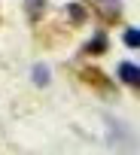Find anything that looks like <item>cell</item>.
I'll use <instances>...</instances> for the list:
<instances>
[{"label": "cell", "mask_w": 140, "mask_h": 155, "mask_svg": "<svg viewBox=\"0 0 140 155\" xmlns=\"http://www.w3.org/2000/svg\"><path fill=\"white\" fill-rule=\"evenodd\" d=\"M125 43L131 46V49H137V31L131 28V31H125Z\"/></svg>", "instance_id": "cell-4"}, {"label": "cell", "mask_w": 140, "mask_h": 155, "mask_svg": "<svg viewBox=\"0 0 140 155\" xmlns=\"http://www.w3.org/2000/svg\"><path fill=\"white\" fill-rule=\"evenodd\" d=\"M34 79H37V85H46V82H49V73H46V67H34Z\"/></svg>", "instance_id": "cell-3"}, {"label": "cell", "mask_w": 140, "mask_h": 155, "mask_svg": "<svg viewBox=\"0 0 140 155\" xmlns=\"http://www.w3.org/2000/svg\"><path fill=\"white\" fill-rule=\"evenodd\" d=\"M25 3H28V15L31 18H40L46 12V0H25Z\"/></svg>", "instance_id": "cell-2"}, {"label": "cell", "mask_w": 140, "mask_h": 155, "mask_svg": "<svg viewBox=\"0 0 140 155\" xmlns=\"http://www.w3.org/2000/svg\"><path fill=\"white\" fill-rule=\"evenodd\" d=\"M67 9H70V15H73V18H79V21L85 18V12H82V6H67Z\"/></svg>", "instance_id": "cell-5"}, {"label": "cell", "mask_w": 140, "mask_h": 155, "mask_svg": "<svg viewBox=\"0 0 140 155\" xmlns=\"http://www.w3.org/2000/svg\"><path fill=\"white\" fill-rule=\"evenodd\" d=\"M119 76H122L128 85H137V67H134V64H122V67H119Z\"/></svg>", "instance_id": "cell-1"}]
</instances>
